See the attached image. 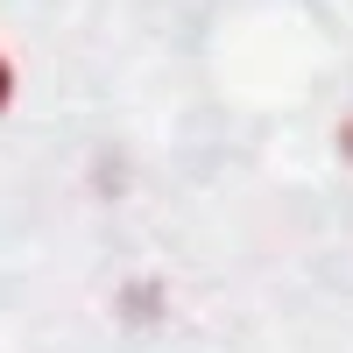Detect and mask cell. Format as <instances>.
Masks as SVG:
<instances>
[{"label": "cell", "mask_w": 353, "mask_h": 353, "mask_svg": "<svg viewBox=\"0 0 353 353\" xmlns=\"http://www.w3.org/2000/svg\"><path fill=\"white\" fill-rule=\"evenodd\" d=\"M8 99H14V64L0 57V113H8Z\"/></svg>", "instance_id": "1"}, {"label": "cell", "mask_w": 353, "mask_h": 353, "mask_svg": "<svg viewBox=\"0 0 353 353\" xmlns=\"http://www.w3.org/2000/svg\"><path fill=\"white\" fill-rule=\"evenodd\" d=\"M339 149H346V163H353V121H346V128H339Z\"/></svg>", "instance_id": "2"}]
</instances>
